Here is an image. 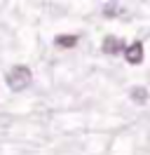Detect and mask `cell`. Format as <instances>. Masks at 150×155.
I'll return each mask as SVG.
<instances>
[{"instance_id": "cell-3", "label": "cell", "mask_w": 150, "mask_h": 155, "mask_svg": "<svg viewBox=\"0 0 150 155\" xmlns=\"http://www.w3.org/2000/svg\"><path fill=\"white\" fill-rule=\"evenodd\" d=\"M101 49L106 54H120L122 49H124V42H122L120 38H115V35H108V38H103Z\"/></svg>"}, {"instance_id": "cell-5", "label": "cell", "mask_w": 150, "mask_h": 155, "mask_svg": "<svg viewBox=\"0 0 150 155\" xmlns=\"http://www.w3.org/2000/svg\"><path fill=\"white\" fill-rule=\"evenodd\" d=\"M131 99H134L136 104H145V101H148V89L145 87H134L131 89Z\"/></svg>"}, {"instance_id": "cell-1", "label": "cell", "mask_w": 150, "mask_h": 155, "mask_svg": "<svg viewBox=\"0 0 150 155\" xmlns=\"http://www.w3.org/2000/svg\"><path fill=\"white\" fill-rule=\"evenodd\" d=\"M31 80H33V73H31L28 66H14L7 73V78H5V82L9 85V89H14V92H21L24 87H28Z\"/></svg>"}, {"instance_id": "cell-2", "label": "cell", "mask_w": 150, "mask_h": 155, "mask_svg": "<svg viewBox=\"0 0 150 155\" xmlns=\"http://www.w3.org/2000/svg\"><path fill=\"white\" fill-rule=\"evenodd\" d=\"M122 52H124V59H127L129 64H134V66L143 61V45H141V42H131L129 47H124Z\"/></svg>"}, {"instance_id": "cell-4", "label": "cell", "mask_w": 150, "mask_h": 155, "mask_svg": "<svg viewBox=\"0 0 150 155\" xmlns=\"http://www.w3.org/2000/svg\"><path fill=\"white\" fill-rule=\"evenodd\" d=\"M54 45L56 47H64V49H70V47L77 45V35H56Z\"/></svg>"}]
</instances>
